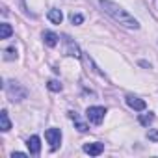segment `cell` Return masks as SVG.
Masks as SVG:
<instances>
[{"label": "cell", "instance_id": "1", "mask_svg": "<svg viewBox=\"0 0 158 158\" xmlns=\"http://www.w3.org/2000/svg\"><path fill=\"white\" fill-rule=\"evenodd\" d=\"M101 8L104 10V13H108L117 24H121L123 28H128V30H138L139 28V23L138 19H134L127 10H123L119 4L112 2V0H99Z\"/></svg>", "mask_w": 158, "mask_h": 158}, {"label": "cell", "instance_id": "2", "mask_svg": "<svg viewBox=\"0 0 158 158\" xmlns=\"http://www.w3.org/2000/svg\"><path fill=\"white\" fill-rule=\"evenodd\" d=\"M6 93H8V99L11 102H21V101H24L28 97V91L15 80L6 82Z\"/></svg>", "mask_w": 158, "mask_h": 158}, {"label": "cell", "instance_id": "3", "mask_svg": "<svg viewBox=\"0 0 158 158\" xmlns=\"http://www.w3.org/2000/svg\"><path fill=\"white\" fill-rule=\"evenodd\" d=\"M104 115H106V108L104 106H89L86 110V117L93 125H101L102 119H104Z\"/></svg>", "mask_w": 158, "mask_h": 158}, {"label": "cell", "instance_id": "4", "mask_svg": "<svg viewBox=\"0 0 158 158\" xmlns=\"http://www.w3.org/2000/svg\"><path fill=\"white\" fill-rule=\"evenodd\" d=\"M45 138L50 143V151H56L60 147V143H61V130L60 128H48L45 132Z\"/></svg>", "mask_w": 158, "mask_h": 158}, {"label": "cell", "instance_id": "5", "mask_svg": "<svg viewBox=\"0 0 158 158\" xmlns=\"http://www.w3.org/2000/svg\"><path fill=\"white\" fill-rule=\"evenodd\" d=\"M61 39H63L65 54H67V56H71V58H82V52H80V48H78V45H76L69 35H63Z\"/></svg>", "mask_w": 158, "mask_h": 158}, {"label": "cell", "instance_id": "6", "mask_svg": "<svg viewBox=\"0 0 158 158\" xmlns=\"http://www.w3.org/2000/svg\"><path fill=\"white\" fill-rule=\"evenodd\" d=\"M84 152H88V154H91V156H99V154L104 152V143H99V141H95V143H86V145H84Z\"/></svg>", "mask_w": 158, "mask_h": 158}, {"label": "cell", "instance_id": "7", "mask_svg": "<svg viewBox=\"0 0 158 158\" xmlns=\"http://www.w3.org/2000/svg\"><path fill=\"white\" fill-rule=\"evenodd\" d=\"M127 104H128L132 110H138V112H143V110L147 108L145 101H141V99H138V97H134V95H127Z\"/></svg>", "mask_w": 158, "mask_h": 158}, {"label": "cell", "instance_id": "8", "mask_svg": "<svg viewBox=\"0 0 158 158\" xmlns=\"http://www.w3.org/2000/svg\"><path fill=\"white\" fill-rule=\"evenodd\" d=\"M26 145H28V149H30V154L37 156V154L41 152V139H39V136H30L28 141H26Z\"/></svg>", "mask_w": 158, "mask_h": 158}, {"label": "cell", "instance_id": "9", "mask_svg": "<svg viewBox=\"0 0 158 158\" xmlns=\"http://www.w3.org/2000/svg\"><path fill=\"white\" fill-rule=\"evenodd\" d=\"M69 115H71V119L74 121V127H76L78 132H88V130H89V127H88L84 121H80V117H78L76 112H69Z\"/></svg>", "mask_w": 158, "mask_h": 158}, {"label": "cell", "instance_id": "10", "mask_svg": "<svg viewBox=\"0 0 158 158\" xmlns=\"http://www.w3.org/2000/svg\"><path fill=\"white\" fill-rule=\"evenodd\" d=\"M10 128H11V121H10V117H8V112L2 110V112H0V130H2V132H8Z\"/></svg>", "mask_w": 158, "mask_h": 158}, {"label": "cell", "instance_id": "11", "mask_svg": "<svg viewBox=\"0 0 158 158\" xmlns=\"http://www.w3.org/2000/svg\"><path fill=\"white\" fill-rule=\"evenodd\" d=\"M58 39H60V37H58L54 32H45V34H43V41H45L47 47H56V45H58Z\"/></svg>", "mask_w": 158, "mask_h": 158}, {"label": "cell", "instance_id": "12", "mask_svg": "<svg viewBox=\"0 0 158 158\" xmlns=\"http://www.w3.org/2000/svg\"><path fill=\"white\" fill-rule=\"evenodd\" d=\"M48 19H50V23L60 24V23L63 21V15H61V11H60V10H50V11H48Z\"/></svg>", "mask_w": 158, "mask_h": 158}, {"label": "cell", "instance_id": "13", "mask_svg": "<svg viewBox=\"0 0 158 158\" xmlns=\"http://www.w3.org/2000/svg\"><path fill=\"white\" fill-rule=\"evenodd\" d=\"M13 34V28L10 26V24H0V39H8L10 35Z\"/></svg>", "mask_w": 158, "mask_h": 158}, {"label": "cell", "instance_id": "14", "mask_svg": "<svg viewBox=\"0 0 158 158\" xmlns=\"http://www.w3.org/2000/svg\"><path fill=\"white\" fill-rule=\"evenodd\" d=\"M15 58H17V48H15V47H10V48L4 50V60L11 61V60H15Z\"/></svg>", "mask_w": 158, "mask_h": 158}, {"label": "cell", "instance_id": "15", "mask_svg": "<svg viewBox=\"0 0 158 158\" xmlns=\"http://www.w3.org/2000/svg\"><path fill=\"white\" fill-rule=\"evenodd\" d=\"M152 121H154V115H152L151 112H149V114H143V115H139V123H141L143 127H149Z\"/></svg>", "mask_w": 158, "mask_h": 158}, {"label": "cell", "instance_id": "16", "mask_svg": "<svg viewBox=\"0 0 158 158\" xmlns=\"http://www.w3.org/2000/svg\"><path fill=\"white\" fill-rule=\"evenodd\" d=\"M47 88H48L50 91H61V84H60L58 80H48V82H47Z\"/></svg>", "mask_w": 158, "mask_h": 158}, {"label": "cell", "instance_id": "17", "mask_svg": "<svg viewBox=\"0 0 158 158\" xmlns=\"http://www.w3.org/2000/svg\"><path fill=\"white\" fill-rule=\"evenodd\" d=\"M71 23H73V24H82V23H84V17H82L80 13H73V15H71Z\"/></svg>", "mask_w": 158, "mask_h": 158}, {"label": "cell", "instance_id": "18", "mask_svg": "<svg viewBox=\"0 0 158 158\" xmlns=\"http://www.w3.org/2000/svg\"><path fill=\"white\" fill-rule=\"evenodd\" d=\"M147 138H149L151 141H154V143H158V130H154V128H151V130L147 132Z\"/></svg>", "mask_w": 158, "mask_h": 158}, {"label": "cell", "instance_id": "19", "mask_svg": "<svg viewBox=\"0 0 158 158\" xmlns=\"http://www.w3.org/2000/svg\"><path fill=\"white\" fill-rule=\"evenodd\" d=\"M15 156H19V158H23V156H26V154H24V152H13V154H11V158H15Z\"/></svg>", "mask_w": 158, "mask_h": 158}]
</instances>
